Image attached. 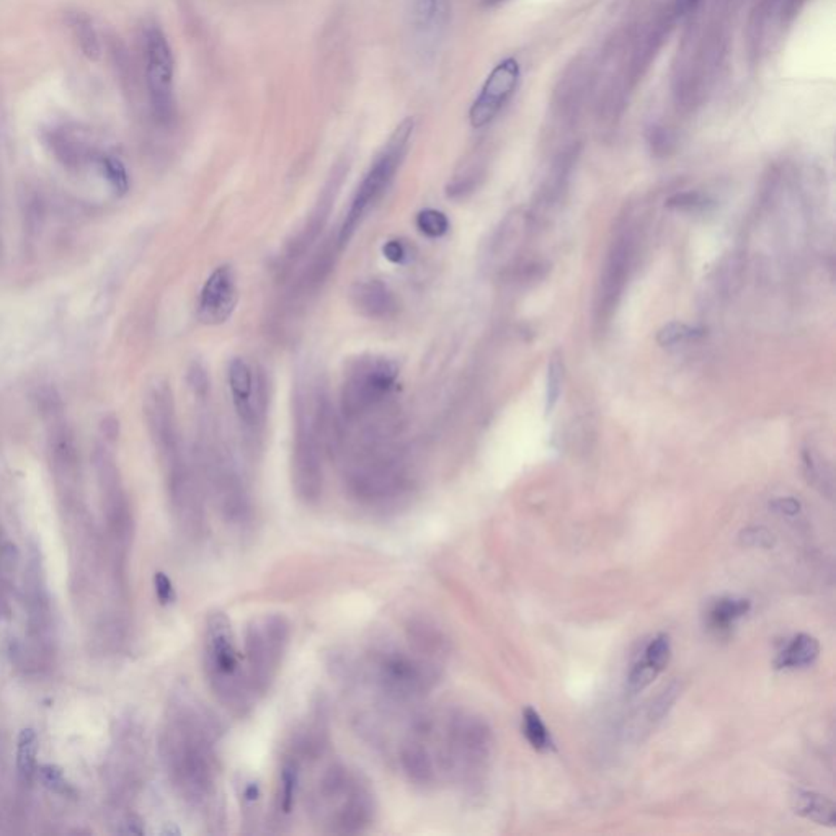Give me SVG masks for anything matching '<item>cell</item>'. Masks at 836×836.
I'll return each instance as SVG.
<instances>
[{"instance_id": "1", "label": "cell", "mask_w": 836, "mask_h": 836, "mask_svg": "<svg viewBox=\"0 0 836 836\" xmlns=\"http://www.w3.org/2000/svg\"><path fill=\"white\" fill-rule=\"evenodd\" d=\"M221 725L214 714L192 698L180 701L165 733L170 776L186 804L211 819L221 813Z\"/></svg>"}, {"instance_id": "2", "label": "cell", "mask_w": 836, "mask_h": 836, "mask_svg": "<svg viewBox=\"0 0 836 836\" xmlns=\"http://www.w3.org/2000/svg\"><path fill=\"white\" fill-rule=\"evenodd\" d=\"M322 379L313 373L299 376L294 386V438L291 481L298 499L314 505L323 491V454L335 430Z\"/></svg>"}, {"instance_id": "3", "label": "cell", "mask_w": 836, "mask_h": 836, "mask_svg": "<svg viewBox=\"0 0 836 836\" xmlns=\"http://www.w3.org/2000/svg\"><path fill=\"white\" fill-rule=\"evenodd\" d=\"M203 491L227 528L247 532L255 522V505L247 477L213 415H204L194 448Z\"/></svg>"}, {"instance_id": "4", "label": "cell", "mask_w": 836, "mask_h": 836, "mask_svg": "<svg viewBox=\"0 0 836 836\" xmlns=\"http://www.w3.org/2000/svg\"><path fill=\"white\" fill-rule=\"evenodd\" d=\"M306 804L315 829L325 835H358L376 821L370 782L340 761L322 768L309 786Z\"/></svg>"}, {"instance_id": "5", "label": "cell", "mask_w": 836, "mask_h": 836, "mask_svg": "<svg viewBox=\"0 0 836 836\" xmlns=\"http://www.w3.org/2000/svg\"><path fill=\"white\" fill-rule=\"evenodd\" d=\"M411 647L386 645L368 659L366 680L383 702L397 708L417 704L432 692L438 680L440 641L415 629Z\"/></svg>"}, {"instance_id": "6", "label": "cell", "mask_w": 836, "mask_h": 836, "mask_svg": "<svg viewBox=\"0 0 836 836\" xmlns=\"http://www.w3.org/2000/svg\"><path fill=\"white\" fill-rule=\"evenodd\" d=\"M203 668L209 690L234 717H245L257 702L244 657L224 612L209 614L203 632Z\"/></svg>"}, {"instance_id": "7", "label": "cell", "mask_w": 836, "mask_h": 836, "mask_svg": "<svg viewBox=\"0 0 836 836\" xmlns=\"http://www.w3.org/2000/svg\"><path fill=\"white\" fill-rule=\"evenodd\" d=\"M399 366L386 356H360L348 364L340 393V423H353L393 409Z\"/></svg>"}, {"instance_id": "8", "label": "cell", "mask_w": 836, "mask_h": 836, "mask_svg": "<svg viewBox=\"0 0 836 836\" xmlns=\"http://www.w3.org/2000/svg\"><path fill=\"white\" fill-rule=\"evenodd\" d=\"M413 131H415V120L412 116H407L395 126L386 144L383 145V149L374 157V161L371 164L370 169L354 194L343 225L338 233L337 244L340 249H343L350 242L356 229L370 214L371 209H374V206L383 200L389 186L394 182L395 175L403 167L407 153L411 149Z\"/></svg>"}, {"instance_id": "9", "label": "cell", "mask_w": 836, "mask_h": 836, "mask_svg": "<svg viewBox=\"0 0 836 836\" xmlns=\"http://www.w3.org/2000/svg\"><path fill=\"white\" fill-rule=\"evenodd\" d=\"M291 624L280 612L250 621L244 634V665L257 700L274 688L290 649Z\"/></svg>"}, {"instance_id": "10", "label": "cell", "mask_w": 836, "mask_h": 836, "mask_svg": "<svg viewBox=\"0 0 836 836\" xmlns=\"http://www.w3.org/2000/svg\"><path fill=\"white\" fill-rule=\"evenodd\" d=\"M227 379L245 443L250 450H257L266 422L268 394L265 378L244 358H234L227 370Z\"/></svg>"}, {"instance_id": "11", "label": "cell", "mask_w": 836, "mask_h": 836, "mask_svg": "<svg viewBox=\"0 0 836 836\" xmlns=\"http://www.w3.org/2000/svg\"><path fill=\"white\" fill-rule=\"evenodd\" d=\"M145 82L155 120L169 126L175 118L174 73L175 63L165 33L151 25L144 35Z\"/></svg>"}, {"instance_id": "12", "label": "cell", "mask_w": 836, "mask_h": 836, "mask_svg": "<svg viewBox=\"0 0 836 836\" xmlns=\"http://www.w3.org/2000/svg\"><path fill=\"white\" fill-rule=\"evenodd\" d=\"M634 224L626 223L618 231L612 241L608 262L604 266L603 278L596 293L595 321L600 327L612 319V311L620 303L621 294L626 286L629 270L632 266L635 254Z\"/></svg>"}, {"instance_id": "13", "label": "cell", "mask_w": 836, "mask_h": 836, "mask_svg": "<svg viewBox=\"0 0 836 836\" xmlns=\"http://www.w3.org/2000/svg\"><path fill=\"white\" fill-rule=\"evenodd\" d=\"M520 82V65L513 57H507L495 65L483 82V89L469 110L473 128L489 126L505 108L508 100L515 94Z\"/></svg>"}, {"instance_id": "14", "label": "cell", "mask_w": 836, "mask_h": 836, "mask_svg": "<svg viewBox=\"0 0 836 836\" xmlns=\"http://www.w3.org/2000/svg\"><path fill=\"white\" fill-rule=\"evenodd\" d=\"M239 301L235 274L231 266H219L203 286L198 299V319L206 325H221L231 319Z\"/></svg>"}, {"instance_id": "15", "label": "cell", "mask_w": 836, "mask_h": 836, "mask_svg": "<svg viewBox=\"0 0 836 836\" xmlns=\"http://www.w3.org/2000/svg\"><path fill=\"white\" fill-rule=\"evenodd\" d=\"M450 20V0H409V25L422 55L438 48Z\"/></svg>"}, {"instance_id": "16", "label": "cell", "mask_w": 836, "mask_h": 836, "mask_svg": "<svg viewBox=\"0 0 836 836\" xmlns=\"http://www.w3.org/2000/svg\"><path fill=\"white\" fill-rule=\"evenodd\" d=\"M345 165H338L337 169L333 170V174L330 175L329 182L323 186L315 206L311 209L306 223L299 229L296 237L288 244L286 255H284L286 262H293V260H298L299 257H303L304 252L309 250L314 242L317 241L323 225L327 224V221H329L332 206L335 204V200H337V194L340 192L343 177H345Z\"/></svg>"}, {"instance_id": "17", "label": "cell", "mask_w": 836, "mask_h": 836, "mask_svg": "<svg viewBox=\"0 0 836 836\" xmlns=\"http://www.w3.org/2000/svg\"><path fill=\"white\" fill-rule=\"evenodd\" d=\"M354 311L373 321L393 319L399 313V301L391 288L379 280L358 282L350 290Z\"/></svg>"}, {"instance_id": "18", "label": "cell", "mask_w": 836, "mask_h": 836, "mask_svg": "<svg viewBox=\"0 0 836 836\" xmlns=\"http://www.w3.org/2000/svg\"><path fill=\"white\" fill-rule=\"evenodd\" d=\"M528 229V216L522 213H512L502 223L492 241L489 258L493 265H507L508 260L515 257L522 247L524 233Z\"/></svg>"}, {"instance_id": "19", "label": "cell", "mask_w": 836, "mask_h": 836, "mask_svg": "<svg viewBox=\"0 0 836 836\" xmlns=\"http://www.w3.org/2000/svg\"><path fill=\"white\" fill-rule=\"evenodd\" d=\"M751 610V603L745 598L721 596L711 602L704 612V621L711 632L724 635L731 632L733 624Z\"/></svg>"}, {"instance_id": "20", "label": "cell", "mask_w": 836, "mask_h": 836, "mask_svg": "<svg viewBox=\"0 0 836 836\" xmlns=\"http://www.w3.org/2000/svg\"><path fill=\"white\" fill-rule=\"evenodd\" d=\"M791 801H792V809L797 815L804 817L807 821H815L819 825L835 827V804L827 797L812 792V791H796Z\"/></svg>"}, {"instance_id": "21", "label": "cell", "mask_w": 836, "mask_h": 836, "mask_svg": "<svg viewBox=\"0 0 836 836\" xmlns=\"http://www.w3.org/2000/svg\"><path fill=\"white\" fill-rule=\"evenodd\" d=\"M819 653H821V643L815 637L809 634H797L778 653V657L774 660V667L778 670L809 667L819 659Z\"/></svg>"}, {"instance_id": "22", "label": "cell", "mask_w": 836, "mask_h": 836, "mask_svg": "<svg viewBox=\"0 0 836 836\" xmlns=\"http://www.w3.org/2000/svg\"><path fill=\"white\" fill-rule=\"evenodd\" d=\"M67 25L73 30L82 55L90 61H98L102 56V45L92 18L84 12H71L67 14Z\"/></svg>"}, {"instance_id": "23", "label": "cell", "mask_w": 836, "mask_h": 836, "mask_svg": "<svg viewBox=\"0 0 836 836\" xmlns=\"http://www.w3.org/2000/svg\"><path fill=\"white\" fill-rule=\"evenodd\" d=\"M36 755H38V737L33 729H24L18 735L16 741V770L20 778L30 781L36 770Z\"/></svg>"}, {"instance_id": "24", "label": "cell", "mask_w": 836, "mask_h": 836, "mask_svg": "<svg viewBox=\"0 0 836 836\" xmlns=\"http://www.w3.org/2000/svg\"><path fill=\"white\" fill-rule=\"evenodd\" d=\"M522 733L528 740V743L536 751H551V750H554V741H552L551 733H549L546 725L542 722V719L539 716L538 711L531 708V706L524 708V711H522Z\"/></svg>"}, {"instance_id": "25", "label": "cell", "mask_w": 836, "mask_h": 836, "mask_svg": "<svg viewBox=\"0 0 836 836\" xmlns=\"http://www.w3.org/2000/svg\"><path fill=\"white\" fill-rule=\"evenodd\" d=\"M48 144L51 145L53 153L56 154L57 159L63 162L65 165L73 167V165L81 164L84 151H82V145L73 137L67 136L61 131H51L48 136Z\"/></svg>"}, {"instance_id": "26", "label": "cell", "mask_w": 836, "mask_h": 836, "mask_svg": "<svg viewBox=\"0 0 836 836\" xmlns=\"http://www.w3.org/2000/svg\"><path fill=\"white\" fill-rule=\"evenodd\" d=\"M563 383V362L561 354L555 353L551 356L549 364H547L546 379V405L544 411L547 415L554 411L557 401L561 397Z\"/></svg>"}, {"instance_id": "27", "label": "cell", "mask_w": 836, "mask_h": 836, "mask_svg": "<svg viewBox=\"0 0 836 836\" xmlns=\"http://www.w3.org/2000/svg\"><path fill=\"white\" fill-rule=\"evenodd\" d=\"M670 659H672V643L667 634L655 635L643 649V662L649 667L653 668L659 675L667 668Z\"/></svg>"}, {"instance_id": "28", "label": "cell", "mask_w": 836, "mask_h": 836, "mask_svg": "<svg viewBox=\"0 0 836 836\" xmlns=\"http://www.w3.org/2000/svg\"><path fill=\"white\" fill-rule=\"evenodd\" d=\"M415 223H417L418 231L430 239H440L450 231L448 217L438 209L420 211Z\"/></svg>"}, {"instance_id": "29", "label": "cell", "mask_w": 836, "mask_h": 836, "mask_svg": "<svg viewBox=\"0 0 836 836\" xmlns=\"http://www.w3.org/2000/svg\"><path fill=\"white\" fill-rule=\"evenodd\" d=\"M100 169L104 172V178L112 185L114 194H124L128 192L129 177L126 167L123 162L113 155H104L100 157Z\"/></svg>"}, {"instance_id": "30", "label": "cell", "mask_w": 836, "mask_h": 836, "mask_svg": "<svg viewBox=\"0 0 836 836\" xmlns=\"http://www.w3.org/2000/svg\"><path fill=\"white\" fill-rule=\"evenodd\" d=\"M701 335H702V330L692 327V325H686L682 322H670L665 327H662L659 330L657 342L662 346H675L683 343V342H688V340H694V338L701 337Z\"/></svg>"}, {"instance_id": "31", "label": "cell", "mask_w": 836, "mask_h": 836, "mask_svg": "<svg viewBox=\"0 0 836 836\" xmlns=\"http://www.w3.org/2000/svg\"><path fill=\"white\" fill-rule=\"evenodd\" d=\"M680 692H682L680 684H668L667 688L660 692L655 700L652 701L649 711H647V719H649V722H659L663 717L667 716L668 712H670V709L673 708V704H675L676 700H678Z\"/></svg>"}, {"instance_id": "32", "label": "cell", "mask_w": 836, "mask_h": 836, "mask_svg": "<svg viewBox=\"0 0 836 836\" xmlns=\"http://www.w3.org/2000/svg\"><path fill=\"white\" fill-rule=\"evenodd\" d=\"M711 202L708 196H704L698 192H684V194H676L667 202L668 208L678 209V211H700V209L708 208Z\"/></svg>"}, {"instance_id": "33", "label": "cell", "mask_w": 836, "mask_h": 836, "mask_svg": "<svg viewBox=\"0 0 836 836\" xmlns=\"http://www.w3.org/2000/svg\"><path fill=\"white\" fill-rule=\"evenodd\" d=\"M186 381H188V386H190L192 393H194L198 401H206L208 399L209 378L208 373L203 368V364L194 363L190 366L188 373H186Z\"/></svg>"}, {"instance_id": "34", "label": "cell", "mask_w": 836, "mask_h": 836, "mask_svg": "<svg viewBox=\"0 0 836 836\" xmlns=\"http://www.w3.org/2000/svg\"><path fill=\"white\" fill-rule=\"evenodd\" d=\"M383 254L391 264H395V265H403V264L411 262L412 255H413L411 244H407L403 239L387 241L384 244V247H383Z\"/></svg>"}, {"instance_id": "35", "label": "cell", "mask_w": 836, "mask_h": 836, "mask_svg": "<svg viewBox=\"0 0 836 836\" xmlns=\"http://www.w3.org/2000/svg\"><path fill=\"white\" fill-rule=\"evenodd\" d=\"M40 778L46 788L55 791V792H65L69 784L65 781L63 771L55 766V764H45L40 768Z\"/></svg>"}, {"instance_id": "36", "label": "cell", "mask_w": 836, "mask_h": 836, "mask_svg": "<svg viewBox=\"0 0 836 836\" xmlns=\"http://www.w3.org/2000/svg\"><path fill=\"white\" fill-rule=\"evenodd\" d=\"M741 544L750 547H771L774 538L771 532L764 528H748L740 534Z\"/></svg>"}, {"instance_id": "37", "label": "cell", "mask_w": 836, "mask_h": 836, "mask_svg": "<svg viewBox=\"0 0 836 836\" xmlns=\"http://www.w3.org/2000/svg\"><path fill=\"white\" fill-rule=\"evenodd\" d=\"M154 585H155V593L159 596L162 604L172 603L174 602V596H175V592H174V587H172V582H170L169 577L165 573H155V579H154Z\"/></svg>"}, {"instance_id": "38", "label": "cell", "mask_w": 836, "mask_h": 836, "mask_svg": "<svg viewBox=\"0 0 836 836\" xmlns=\"http://www.w3.org/2000/svg\"><path fill=\"white\" fill-rule=\"evenodd\" d=\"M771 507L782 515L792 516L799 513L801 503L796 499H778L772 502Z\"/></svg>"}, {"instance_id": "39", "label": "cell", "mask_w": 836, "mask_h": 836, "mask_svg": "<svg viewBox=\"0 0 836 836\" xmlns=\"http://www.w3.org/2000/svg\"><path fill=\"white\" fill-rule=\"evenodd\" d=\"M651 143L653 151H657V153H659V151L667 153L668 147L672 145V139L668 136V133L665 129H655V131L652 133Z\"/></svg>"}, {"instance_id": "40", "label": "cell", "mask_w": 836, "mask_h": 836, "mask_svg": "<svg viewBox=\"0 0 836 836\" xmlns=\"http://www.w3.org/2000/svg\"><path fill=\"white\" fill-rule=\"evenodd\" d=\"M702 0H678V12L682 14H690L692 10L700 5Z\"/></svg>"}, {"instance_id": "41", "label": "cell", "mask_w": 836, "mask_h": 836, "mask_svg": "<svg viewBox=\"0 0 836 836\" xmlns=\"http://www.w3.org/2000/svg\"><path fill=\"white\" fill-rule=\"evenodd\" d=\"M102 428H104V432H106L108 436H114L116 432H118V423H116L113 418H106Z\"/></svg>"}, {"instance_id": "42", "label": "cell", "mask_w": 836, "mask_h": 836, "mask_svg": "<svg viewBox=\"0 0 836 836\" xmlns=\"http://www.w3.org/2000/svg\"><path fill=\"white\" fill-rule=\"evenodd\" d=\"M503 2L507 0H483V5L485 8L499 7Z\"/></svg>"}]
</instances>
